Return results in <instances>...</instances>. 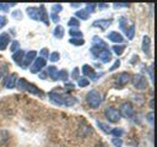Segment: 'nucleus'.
I'll use <instances>...</instances> for the list:
<instances>
[{"instance_id":"obj_35","label":"nucleus","mask_w":157,"mask_h":147,"mask_svg":"<svg viewBox=\"0 0 157 147\" xmlns=\"http://www.w3.org/2000/svg\"><path fill=\"white\" fill-rule=\"evenodd\" d=\"M109 134L114 135L115 137H120V136L123 135V130H121V129H113V130H110Z\"/></svg>"},{"instance_id":"obj_33","label":"nucleus","mask_w":157,"mask_h":147,"mask_svg":"<svg viewBox=\"0 0 157 147\" xmlns=\"http://www.w3.org/2000/svg\"><path fill=\"white\" fill-rule=\"evenodd\" d=\"M112 143L114 145V147H121L123 141L120 137H114V138H112Z\"/></svg>"},{"instance_id":"obj_22","label":"nucleus","mask_w":157,"mask_h":147,"mask_svg":"<svg viewBox=\"0 0 157 147\" xmlns=\"http://www.w3.org/2000/svg\"><path fill=\"white\" fill-rule=\"evenodd\" d=\"M54 37H56V38H63L64 37V28H63V26H56L55 28H54Z\"/></svg>"},{"instance_id":"obj_15","label":"nucleus","mask_w":157,"mask_h":147,"mask_svg":"<svg viewBox=\"0 0 157 147\" xmlns=\"http://www.w3.org/2000/svg\"><path fill=\"white\" fill-rule=\"evenodd\" d=\"M16 81H17V75L11 74L10 76H7L6 81H5V87L6 88H13L16 86Z\"/></svg>"},{"instance_id":"obj_38","label":"nucleus","mask_w":157,"mask_h":147,"mask_svg":"<svg viewBox=\"0 0 157 147\" xmlns=\"http://www.w3.org/2000/svg\"><path fill=\"white\" fill-rule=\"evenodd\" d=\"M97 7V5L96 4H90V5H87L86 6V10H87V12L88 13H92L93 11H94V9Z\"/></svg>"},{"instance_id":"obj_5","label":"nucleus","mask_w":157,"mask_h":147,"mask_svg":"<svg viewBox=\"0 0 157 147\" xmlns=\"http://www.w3.org/2000/svg\"><path fill=\"white\" fill-rule=\"evenodd\" d=\"M131 82H132V86L137 89H145L147 87V78L141 74L135 75Z\"/></svg>"},{"instance_id":"obj_43","label":"nucleus","mask_w":157,"mask_h":147,"mask_svg":"<svg viewBox=\"0 0 157 147\" xmlns=\"http://www.w3.org/2000/svg\"><path fill=\"white\" fill-rule=\"evenodd\" d=\"M71 77L75 78V80L78 78V67H75V69H74V71H72V74H71Z\"/></svg>"},{"instance_id":"obj_40","label":"nucleus","mask_w":157,"mask_h":147,"mask_svg":"<svg viewBox=\"0 0 157 147\" xmlns=\"http://www.w3.org/2000/svg\"><path fill=\"white\" fill-rule=\"evenodd\" d=\"M119 65H120V60L119 59H117L115 61H114V64L110 66V69H109V71H114L117 67H119Z\"/></svg>"},{"instance_id":"obj_46","label":"nucleus","mask_w":157,"mask_h":147,"mask_svg":"<svg viewBox=\"0 0 157 147\" xmlns=\"http://www.w3.org/2000/svg\"><path fill=\"white\" fill-rule=\"evenodd\" d=\"M50 17H52V20H53L54 22H58V21L60 20V18H59V16H58L56 13H53V12L50 13Z\"/></svg>"},{"instance_id":"obj_31","label":"nucleus","mask_w":157,"mask_h":147,"mask_svg":"<svg viewBox=\"0 0 157 147\" xmlns=\"http://www.w3.org/2000/svg\"><path fill=\"white\" fill-rule=\"evenodd\" d=\"M10 50L13 51V53H16L17 50H20V43L17 40H13L12 44H11V47H10Z\"/></svg>"},{"instance_id":"obj_23","label":"nucleus","mask_w":157,"mask_h":147,"mask_svg":"<svg viewBox=\"0 0 157 147\" xmlns=\"http://www.w3.org/2000/svg\"><path fill=\"white\" fill-rule=\"evenodd\" d=\"M125 33H126L128 39H132L134 34H135V24H130V27L125 29Z\"/></svg>"},{"instance_id":"obj_27","label":"nucleus","mask_w":157,"mask_h":147,"mask_svg":"<svg viewBox=\"0 0 157 147\" xmlns=\"http://www.w3.org/2000/svg\"><path fill=\"white\" fill-rule=\"evenodd\" d=\"M77 85H78L80 87H86V86L90 85V81H88V78H86V77H78V78H77Z\"/></svg>"},{"instance_id":"obj_13","label":"nucleus","mask_w":157,"mask_h":147,"mask_svg":"<svg viewBox=\"0 0 157 147\" xmlns=\"http://www.w3.org/2000/svg\"><path fill=\"white\" fill-rule=\"evenodd\" d=\"M97 58H99V59L102 60V62L105 64V62L110 61V59H112V54H110V51H109L108 49H102V50L98 53Z\"/></svg>"},{"instance_id":"obj_41","label":"nucleus","mask_w":157,"mask_h":147,"mask_svg":"<svg viewBox=\"0 0 157 147\" xmlns=\"http://www.w3.org/2000/svg\"><path fill=\"white\" fill-rule=\"evenodd\" d=\"M40 55H42V58H43V59H45V58H49V53H48V49H47V48H43V49L40 50Z\"/></svg>"},{"instance_id":"obj_37","label":"nucleus","mask_w":157,"mask_h":147,"mask_svg":"<svg viewBox=\"0 0 157 147\" xmlns=\"http://www.w3.org/2000/svg\"><path fill=\"white\" fill-rule=\"evenodd\" d=\"M12 5H15V4H0V10L7 12V11H10V6H12Z\"/></svg>"},{"instance_id":"obj_24","label":"nucleus","mask_w":157,"mask_h":147,"mask_svg":"<svg viewBox=\"0 0 157 147\" xmlns=\"http://www.w3.org/2000/svg\"><path fill=\"white\" fill-rule=\"evenodd\" d=\"M69 34L71 36V38H82V32L81 31H78V29H76V28H72V29H70L69 31Z\"/></svg>"},{"instance_id":"obj_14","label":"nucleus","mask_w":157,"mask_h":147,"mask_svg":"<svg viewBox=\"0 0 157 147\" xmlns=\"http://www.w3.org/2000/svg\"><path fill=\"white\" fill-rule=\"evenodd\" d=\"M130 81V75L128 72H121L117 76V83L119 86H124Z\"/></svg>"},{"instance_id":"obj_8","label":"nucleus","mask_w":157,"mask_h":147,"mask_svg":"<svg viewBox=\"0 0 157 147\" xmlns=\"http://www.w3.org/2000/svg\"><path fill=\"white\" fill-rule=\"evenodd\" d=\"M36 56H37V51H34V50L28 51L27 54H25V56H23V61H22L21 66H22L23 69H27V67L29 66V64L36 59Z\"/></svg>"},{"instance_id":"obj_29","label":"nucleus","mask_w":157,"mask_h":147,"mask_svg":"<svg viewBox=\"0 0 157 147\" xmlns=\"http://www.w3.org/2000/svg\"><path fill=\"white\" fill-rule=\"evenodd\" d=\"M69 42L74 45H83L85 44V40L82 38H80V39L78 38H71V39H69Z\"/></svg>"},{"instance_id":"obj_11","label":"nucleus","mask_w":157,"mask_h":147,"mask_svg":"<svg viewBox=\"0 0 157 147\" xmlns=\"http://www.w3.org/2000/svg\"><path fill=\"white\" fill-rule=\"evenodd\" d=\"M49 99L52 103H54L55 105H63V98H61V93H56V92H50L49 94Z\"/></svg>"},{"instance_id":"obj_18","label":"nucleus","mask_w":157,"mask_h":147,"mask_svg":"<svg viewBox=\"0 0 157 147\" xmlns=\"http://www.w3.org/2000/svg\"><path fill=\"white\" fill-rule=\"evenodd\" d=\"M25 51L23 50H17L16 53H13V55H12V59H13V61L17 64V65H21L22 64V61H23V56H25Z\"/></svg>"},{"instance_id":"obj_6","label":"nucleus","mask_w":157,"mask_h":147,"mask_svg":"<svg viewBox=\"0 0 157 147\" xmlns=\"http://www.w3.org/2000/svg\"><path fill=\"white\" fill-rule=\"evenodd\" d=\"M104 114H105V118H107L110 123H118V121L120 120V114H119V111H118L115 108H113V107L107 108V109L104 110Z\"/></svg>"},{"instance_id":"obj_12","label":"nucleus","mask_w":157,"mask_h":147,"mask_svg":"<svg viewBox=\"0 0 157 147\" xmlns=\"http://www.w3.org/2000/svg\"><path fill=\"white\" fill-rule=\"evenodd\" d=\"M61 98H63V104L64 105H67V107H71L76 103V98L72 97L71 94L69 93H61Z\"/></svg>"},{"instance_id":"obj_45","label":"nucleus","mask_w":157,"mask_h":147,"mask_svg":"<svg viewBox=\"0 0 157 147\" xmlns=\"http://www.w3.org/2000/svg\"><path fill=\"white\" fill-rule=\"evenodd\" d=\"M113 5H114V7H128L129 6V4H123V2H115Z\"/></svg>"},{"instance_id":"obj_47","label":"nucleus","mask_w":157,"mask_h":147,"mask_svg":"<svg viewBox=\"0 0 157 147\" xmlns=\"http://www.w3.org/2000/svg\"><path fill=\"white\" fill-rule=\"evenodd\" d=\"M12 17H17V18H21V17H22V13H21L20 11H15V12L12 13Z\"/></svg>"},{"instance_id":"obj_32","label":"nucleus","mask_w":157,"mask_h":147,"mask_svg":"<svg viewBox=\"0 0 157 147\" xmlns=\"http://www.w3.org/2000/svg\"><path fill=\"white\" fill-rule=\"evenodd\" d=\"M59 59H60V54H59L58 51H54V53H52V54H50V56H49V60H50V61H53V62L58 61Z\"/></svg>"},{"instance_id":"obj_21","label":"nucleus","mask_w":157,"mask_h":147,"mask_svg":"<svg viewBox=\"0 0 157 147\" xmlns=\"http://www.w3.org/2000/svg\"><path fill=\"white\" fill-rule=\"evenodd\" d=\"M142 50L145 54H148V50H150V38L147 36L144 37L142 39Z\"/></svg>"},{"instance_id":"obj_4","label":"nucleus","mask_w":157,"mask_h":147,"mask_svg":"<svg viewBox=\"0 0 157 147\" xmlns=\"http://www.w3.org/2000/svg\"><path fill=\"white\" fill-rule=\"evenodd\" d=\"M119 108H120L119 109V114L120 115H123L126 119L132 118V115H134V107H132V104L130 102H123Z\"/></svg>"},{"instance_id":"obj_50","label":"nucleus","mask_w":157,"mask_h":147,"mask_svg":"<svg viewBox=\"0 0 157 147\" xmlns=\"http://www.w3.org/2000/svg\"><path fill=\"white\" fill-rule=\"evenodd\" d=\"M2 75H4V69H1V66H0V78L2 77Z\"/></svg>"},{"instance_id":"obj_51","label":"nucleus","mask_w":157,"mask_h":147,"mask_svg":"<svg viewBox=\"0 0 157 147\" xmlns=\"http://www.w3.org/2000/svg\"><path fill=\"white\" fill-rule=\"evenodd\" d=\"M80 5H81V4H71V6H72V7H78Z\"/></svg>"},{"instance_id":"obj_34","label":"nucleus","mask_w":157,"mask_h":147,"mask_svg":"<svg viewBox=\"0 0 157 147\" xmlns=\"http://www.w3.org/2000/svg\"><path fill=\"white\" fill-rule=\"evenodd\" d=\"M97 125H98L104 132H110V127H109L108 125H105V124H103V123H101V121H97Z\"/></svg>"},{"instance_id":"obj_42","label":"nucleus","mask_w":157,"mask_h":147,"mask_svg":"<svg viewBox=\"0 0 157 147\" xmlns=\"http://www.w3.org/2000/svg\"><path fill=\"white\" fill-rule=\"evenodd\" d=\"M6 23H7V18H6L5 16H0V29H1Z\"/></svg>"},{"instance_id":"obj_39","label":"nucleus","mask_w":157,"mask_h":147,"mask_svg":"<svg viewBox=\"0 0 157 147\" xmlns=\"http://www.w3.org/2000/svg\"><path fill=\"white\" fill-rule=\"evenodd\" d=\"M128 20H125V17H120V20H119V26H120V28L123 29V31H125L126 29V27H125V22H126Z\"/></svg>"},{"instance_id":"obj_30","label":"nucleus","mask_w":157,"mask_h":147,"mask_svg":"<svg viewBox=\"0 0 157 147\" xmlns=\"http://www.w3.org/2000/svg\"><path fill=\"white\" fill-rule=\"evenodd\" d=\"M67 26H70V27H78V26H80V22H78V20H76L75 17H71V18L67 21Z\"/></svg>"},{"instance_id":"obj_36","label":"nucleus","mask_w":157,"mask_h":147,"mask_svg":"<svg viewBox=\"0 0 157 147\" xmlns=\"http://www.w3.org/2000/svg\"><path fill=\"white\" fill-rule=\"evenodd\" d=\"M52 10H53V13L60 12V11L63 10V5H60V4H54V5L52 6Z\"/></svg>"},{"instance_id":"obj_52","label":"nucleus","mask_w":157,"mask_h":147,"mask_svg":"<svg viewBox=\"0 0 157 147\" xmlns=\"http://www.w3.org/2000/svg\"><path fill=\"white\" fill-rule=\"evenodd\" d=\"M150 108H153V99L150 100Z\"/></svg>"},{"instance_id":"obj_16","label":"nucleus","mask_w":157,"mask_h":147,"mask_svg":"<svg viewBox=\"0 0 157 147\" xmlns=\"http://www.w3.org/2000/svg\"><path fill=\"white\" fill-rule=\"evenodd\" d=\"M9 43H10V36L7 33H1L0 34V50H5Z\"/></svg>"},{"instance_id":"obj_25","label":"nucleus","mask_w":157,"mask_h":147,"mask_svg":"<svg viewBox=\"0 0 157 147\" xmlns=\"http://www.w3.org/2000/svg\"><path fill=\"white\" fill-rule=\"evenodd\" d=\"M93 43L96 47H101V48H107V44L99 38V37H93Z\"/></svg>"},{"instance_id":"obj_19","label":"nucleus","mask_w":157,"mask_h":147,"mask_svg":"<svg viewBox=\"0 0 157 147\" xmlns=\"http://www.w3.org/2000/svg\"><path fill=\"white\" fill-rule=\"evenodd\" d=\"M47 72L49 74V76L52 77V80H54V81L59 80V78H58V72H59V70H58L55 66H49L48 70H47Z\"/></svg>"},{"instance_id":"obj_20","label":"nucleus","mask_w":157,"mask_h":147,"mask_svg":"<svg viewBox=\"0 0 157 147\" xmlns=\"http://www.w3.org/2000/svg\"><path fill=\"white\" fill-rule=\"evenodd\" d=\"M75 16L78 17L80 20H87L88 16H90V13L87 12L86 9H83V10H78V11H76V12H75Z\"/></svg>"},{"instance_id":"obj_10","label":"nucleus","mask_w":157,"mask_h":147,"mask_svg":"<svg viewBox=\"0 0 157 147\" xmlns=\"http://www.w3.org/2000/svg\"><path fill=\"white\" fill-rule=\"evenodd\" d=\"M92 24H93L94 27H99L101 29H107V28L112 24V20H105V18L96 20V21H93Z\"/></svg>"},{"instance_id":"obj_3","label":"nucleus","mask_w":157,"mask_h":147,"mask_svg":"<svg viewBox=\"0 0 157 147\" xmlns=\"http://www.w3.org/2000/svg\"><path fill=\"white\" fill-rule=\"evenodd\" d=\"M87 103L91 108H98L102 103V98H101V94L96 89H92L87 93Z\"/></svg>"},{"instance_id":"obj_28","label":"nucleus","mask_w":157,"mask_h":147,"mask_svg":"<svg viewBox=\"0 0 157 147\" xmlns=\"http://www.w3.org/2000/svg\"><path fill=\"white\" fill-rule=\"evenodd\" d=\"M58 78H59V80H63V81H66V80L69 78L67 71H66V70H60V71L58 72Z\"/></svg>"},{"instance_id":"obj_26","label":"nucleus","mask_w":157,"mask_h":147,"mask_svg":"<svg viewBox=\"0 0 157 147\" xmlns=\"http://www.w3.org/2000/svg\"><path fill=\"white\" fill-rule=\"evenodd\" d=\"M112 49L117 55H121L124 53V50H125V45H114Z\"/></svg>"},{"instance_id":"obj_2","label":"nucleus","mask_w":157,"mask_h":147,"mask_svg":"<svg viewBox=\"0 0 157 147\" xmlns=\"http://www.w3.org/2000/svg\"><path fill=\"white\" fill-rule=\"evenodd\" d=\"M17 88L18 89H21V91H27V92H29V93H32V94H37V96H40V97H43L44 96V93L36 86V85H33V83H29L26 78H23V77H21V78H18L17 80Z\"/></svg>"},{"instance_id":"obj_44","label":"nucleus","mask_w":157,"mask_h":147,"mask_svg":"<svg viewBox=\"0 0 157 147\" xmlns=\"http://www.w3.org/2000/svg\"><path fill=\"white\" fill-rule=\"evenodd\" d=\"M147 120H148V123H150L151 125H153V111H150V113L147 114Z\"/></svg>"},{"instance_id":"obj_49","label":"nucleus","mask_w":157,"mask_h":147,"mask_svg":"<svg viewBox=\"0 0 157 147\" xmlns=\"http://www.w3.org/2000/svg\"><path fill=\"white\" fill-rule=\"evenodd\" d=\"M97 6H98V9H105V7H108V4H98Z\"/></svg>"},{"instance_id":"obj_9","label":"nucleus","mask_w":157,"mask_h":147,"mask_svg":"<svg viewBox=\"0 0 157 147\" xmlns=\"http://www.w3.org/2000/svg\"><path fill=\"white\" fill-rule=\"evenodd\" d=\"M82 72H83V75L91 77L93 81H97V78L103 75V74H94L93 69H92L90 65H83V66H82Z\"/></svg>"},{"instance_id":"obj_7","label":"nucleus","mask_w":157,"mask_h":147,"mask_svg":"<svg viewBox=\"0 0 157 147\" xmlns=\"http://www.w3.org/2000/svg\"><path fill=\"white\" fill-rule=\"evenodd\" d=\"M45 64H47V61H45V59H43L42 56L36 58L33 65L31 66V72H32V74H38V72L45 66Z\"/></svg>"},{"instance_id":"obj_48","label":"nucleus","mask_w":157,"mask_h":147,"mask_svg":"<svg viewBox=\"0 0 157 147\" xmlns=\"http://www.w3.org/2000/svg\"><path fill=\"white\" fill-rule=\"evenodd\" d=\"M148 72H150V78H151V81L153 82V66H151V67L148 69Z\"/></svg>"},{"instance_id":"obj_17","label":"nucleus","mask_w":157,"mask_h":147,"mask_svg":"<svg viewBox=\"0 0 157 147\" xmlns=\"http://www.w3.org/2000/svg\"><path fill=\"white\" fill-rule=\"evenodd\" d=\"M108 39L112 40V42H114V43H121L124 40L123 36L120 33H118V32H110L108 34Z\"/></svg>"},{"instance_id":"obj_1","label":"nucleus","mask_w":157,"mask_h":147,"mask_svg":"<svg viewBox=\"0 0 157 147\" xmlns=\"http://www.w3.org/2000/svg\"><path fill=\"white\" fill-rule=\"evenodd\" d=\"M27 15L34 21H43L45 24H49L44 5H40V7H27Z\"/></svg>"}]
</instances>
